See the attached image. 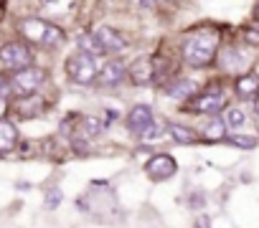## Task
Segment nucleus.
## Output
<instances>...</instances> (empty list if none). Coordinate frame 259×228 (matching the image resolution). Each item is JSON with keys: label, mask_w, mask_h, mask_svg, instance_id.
Masks as SVG:
<instances>
[{"label": "nucleus", "mask_w": 259, "mask_h": 228, "mask_svg": "<svg viewBox=\"0 0 259 228\" xmlns=\"http://www.w3.org/2000/svg\"><path fill=\"white\" fill-rule=\"evenodd\" d=\"M168 132H170V137L176 140V142H181V145H193L196 140H198V135L191 130V127H181V125H170L168 127Z\"/></svg>", "instance_id": "dca6fc26"}, {"label": "nucleus", "mask_w": 259, "mask_h": 228, "mask_svg": "<svg viewBox=\"0 0 259 228\" xmlns=\"http://www.w3.org/2000/svg\"><path fill=\"white\" fill-rule=\"evenodd\" d=\"M231 142H234V145H239V147H254V145H256V140H254V137H241V135H234V137H231Z\"/></svg>", "instance_id": "aec40b11"}, {"label": "nucleus", "mask_w": 259, "mask_h": 228, "mask_svg": "<svg viewBox=\"0 0 259 228\" xmlns=\"http://www.w3.org/2000/svg\"><path fill=\"white\" fill-rule=\"evenodd\" d=\"M44 79H46V74H44L41 69L26 66V69H18L16 74H11L8 81H11L13 94H18V96H31V94H36V91L41 89Z\"/></svg>", "instance_id": "39448f33"}, {"label": "nucleus", "mask_w": 259, "mask_h": 228, "mask_svg": "<svg viewBox=\"0 0 259 228\" xmlns=\"http://www.w3.org/2000/svg\"><path fill=\"white\" fill-rule=\"evenodd\" d=\"M6 109H8V104H6V96H0V120L6 117Z\"/></svg>", "instance_id": "412c9836"}, {"label": "nucleus", "mask_w": 259, "mask_h": 228, "mask_svg": "<svg viewBox=\"0 0 259 228\" xmlns=\"http://www.w3.org/2000/svg\"><path fill=\"white\" fill-rule=\"evenodd\" d=\"M224 104H226V94H224V89L211 86V89L196 94V99L188 104V109H191V111H203V114H216V111L224 109Z\"/></svg>", "instance_id": "423d86ee"}, {"label": "nucleus", "mask_w": 259, "mask_h": 228, "mask_svg": "<svg viewBox=\"0 0 259 228\" xmlns=\"http://www.w3.org/2000/svg\"><path fill=\"white\" fill-rule=\"evenodd\" d=\"M224 132H226V125H224L221 120H216V122H211V125L203 130V140H206V142H216V140L224 137Z\"/></svg>", "instance_id": "6ab92c4d"}, {"label": "nucleus", "mask_w": 259, "mask_h": 228, "mask_svg": "<svg viewBox=\"0 0 259 228\" xmlns=\"http://www.w3.org/2000/svg\"><path fill=\"white\" fill-rule=\"evenodd\" d=\"M165 91H168V96H173V99H186V96H193V94L198 91V84L191 81V79H176L173 84L165 86Z\"/></svg>", "instance_id": "ddd939ff"}, {"label": "nucleus", "mask_w": 259, "mask_h": 228, "mask_svg": "<svg viewBox=\"0 0 259 228\" xmlns=\"http://www.w3.org/2000/svg\"><path fill=\"white\" fill-rule=\"evenodd\" d=\"M94 38H97V43L102 46L104 53H117V51H122V48L127 46L124 36H122L119 31L109 28V26H99V28H94Z\"/></svg>", "instance_id": "6e6552de"}, {"label": "nucleus", "mask_w": 259, "mask_h": 228, "mask_svg": "<svg viewBox=\"0 0 259 228\" xmlns=\"http://www.w3.org/2000/svg\"><path fill=\"white\" fill-rule=\"evenodd\" d=\"M16 142H18V130H16V125L0 120V152L13 150Z\"/></svg>", "instance_id": "4468645a"}, {"label": "nucleus", "mask_w": 259, "mask_h": 228, "mask_svg": "<svg viewBox=\"0 0 259 228\" xmlns=\"http://www.w3.org/2000/svg\"><path fill=\"white\" fill-rule=\"evenodd\" d=\"M150 125H153V109H150L148 104H138V106L130 109V114H127V127H130V132L143 135Z\"/></svg>", "instance_id": "1a4fd4ad"}, {"label": "nucleus", "mask_w": 259, "mask_h": 228, "mask_svg": "<svg viewBox=\"0 0 259 228\" xmlns=\"http://www.w3.org/2000/svg\"><path fill=\"white\" fill-rule=\"evenodd\" d=\"M99 132H102V122H99V120H94V117H81V120H79V127H76V135H79V137L94 140Z\"/></svg>", "instance_id": "2eb2a0df"}, {"label": "nucleus", "mask_w": 259, "mask_h": 228, "mask_svg": "<svg viewBox=\"0 0 259 228\" xmlns=\"http://www.w3.org/2000/svg\"><path fill=\"white\" fill-rule=\"evenodd\" d=\"M66 76L74 81V84H79V86H87V84H92V81H97V64H94V56H89V53H84V51H79V53H71L69 59H66Z\"/></svg>", "instance_id": "7ed1b4c3"}, {"label": "nucleus", "mask_w": 259, "mask_h": 228, "mask_svg": "<svg viewBox=\"0 0 259 228\" xmlns=\"http://www.w3.org/2000/svg\"><path fill=\"white\" fill-rule=\"evenodd\" d=\"M26 66H33V51L28 43L13 41V43L0 46V69L3 71H18Z\"/></svg>", "instance_id": "20e7f679"}, {"label": "nucleus", "mask_w": 259, "mask_h": 228, "mask_svg": "<svg viewBox=\"0 0 259 228\" xmlns=\"http://www.w3.org/2000/svg\"><path fill=\"white\" fill-rule=\"evenodd\" d=\"M153 61L150 59H138L133 66L127 69V76H130V81L133 84H138V86H143V84H150L153 81Z\"/></svg>", "instance_id": "9b49d317"}, {"label": "nucleus", "mask_w": 259, "mask_h": 228, "mask_svg": "<svg viewBox=\"0 0 259 228\" xmlns=\"http://www.w3.org/2000/svg\"><path fill=\"white\" fill-rule=\"evenodd\" d=\"M21 33L31 43H36L41 48H59L66 41V36H64V31L59 26H54L49 21H41V18H26V21H21Z\"/></svg>", "instance_id": "f03ea898"}, {"label": "nucleus", "mask_w": 259, "mask_h": 228, "mask_svg": "<svg viewBox=\"0 0 259 228\" xmlns=\"http://www.w3.org/2000/svg\"><path fill=\"white\" fill-rule=\"evenodd\" d=\"M236 94L241 99H256L259 96V76L254 74H244L236 79Z\"/></svg>", "instance_id": "f8f14e48"}, {"label": "nucleus", "mask_w": 259, "mask_h": 228, "mask_svg": "<svg viewBox=\"0 0 259 228\" xmlns=\"http://www.w3.org/2000/svg\"><path fill=\"white\" fill-rule=\"evenodd\" d=\"M256 16H259V11H256Z\"/></svg>", "instance_id": "4be33fe9"}, {"label": "nucleus", "mask_w": 259, "mask_h": 228, "mask_svg": "<svg viewBox=\"0 0 259 228\" xmlns=\"http://www.w3.org/2000/svg\"><path fill=\"white\" fill-rule=\"evenodd\" d=\"M176 170H178V165H176V160L170 155H153L148 160V165H145V173L153 180H168V178L176 175Z\"/></svg>", "instance_id": "0eeeda50"}, {"label": "nucleus", "mask_w": 259, "mask_h": 228, "mask_svg": "<svg viewBox=\"0 0 259 228\" xmlns=\"http://www.w3.org/2000/svg\"><path fill=\"white\" fill-rule=\"evenodd\" d=\"M76 43H79V48H81L84 53H89V56H99V53H104V51H102V46L97 43V38H94V33H87V36H79V38H76Z\"/></svg>", "instance_id": "f3484780"}, {"label": "nucleus", "mask_w": 259, "mask_h": 228, "mask_svg": "<svg viewBox=\"0 0 259 228\" xmlns=\"http://www.w3.org/2000/svg\"><path fill=\"white\" fill-rule=\"evenodd\" d=\"M124 76H127V69L119 61H107V64H102V69H97V81L102 86H117V84H122Z\"/></svg>", "instance_id": "9d476101"}, {"label": "nucleus", "mask_w": 259, "mask_h": 228, "mask_svg": "<svg viewBox=\"0 0 259 228\" xmlns=\"http://www.w3.org/2000/svg\"><path fill=\"white\" fill-rule=\"evenodd\" d=\"M216 51H219V33L216 31H196L186 38L183 43V61L188 66H208L213 59H216Z\"/></svg>", "instance_id": "f257e3e1"}, {"label": "nucleus", "mask_w": 259, "mask_h": 228, "mask_svg": "<svg viewBox=\"0 0 259 228\" xmlns=\"http://www.w3.org/2000/svg\"><path fill=\"white\" fill-rule=\"evenodd\" d=\"M244 122H246V114H244L241 109H236V106H231V109L224 114V125H226L229 130H239V127H244Z\"/></svg>", "instance_id": "a211bd4d"}]
</instances>
